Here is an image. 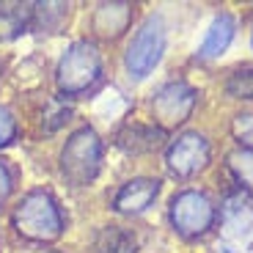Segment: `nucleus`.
<instances>
[{
	"label": "nucleus",
	"instance_id": "obj_6",
	"mask_svg": "<svg viewBox=\"0 0 253 253\" xmlns=\"http://www.w3.org/2000/svg\"><path fill=\"white\" fill-rule=\"evenodd\" d=\"M212 160V143L204 132L190 129L182 132L165 152V168L168 173L176 179H193L196 173H201Z\"/></svg>",
	"mask_w": 253,
	"mask_h": 253
},
{
	"label": "nucleus",
	"instance_id": "obj_12",
	"mask_svg": "<svg viewBox=\"0 0 253 253\" xmlns=\"http://www.w3.org/2000/svg\"><path fill=\"white\" fill-rule=\"evenodd\" d=\"M33 25V6L31 3H0V42H11L25 28Z\"/></svg>",
	"mask_w": 253,
	"mask_h": 253
},
{
	"label": "nucleus",
	"instance_id": "obj_2",
	"mask_svg": "<svg viewBox=\"0 0 253 253\" xmlns=\"http://www.w3.org/2000/svg\"><path fill=\"white\" fill-rule=\"evenodd\" d=\"M11 226L19 237L31 242H55L66 228L61 204L50 190H28L17 201L11 215Z\"/></svg>",
	"mask_w": 253,
	"mask_h": 253
},
{
	"label": "nucleus",
	"instance_id": "obj_3",
	"mask_svg": "<svg viewBox=\"0 0 253 253\" xmlns=\"http://www.w3.org/2000/svg\"><path fill=\"white\" fill-rule=\"evenodd\" d=\"M58 165H61V176L72 187H85L94 182L102 168V138L94 126L83 124L66 138Z\"/></svg>",
	"mask_w": 253,
	"mask_h": 253
},
{
	"label": "nucleus",
	"instance_id": "obj_4",
	"mask_svg": "<svg viewBox=\"0 0 253 253\" xmlns=\"http://www.w3.org/2000/svg\"><path fill=\"white\" fill-rule=\"evenodd\" d=\"M165 22L160 14H149L126 42L124 69L132 80H146L165 55Z\"/></svg>",
	"mask_w": 253,
	"mask_h": 253
},
{
	"label": "nucleus",
	"instance_id": "obj_17",
	"mask_svg": "<svg viewBox=\"0 0 253 253\" xmlns=\"http://www.w3.org/2000/svg\"><path fill=\"white\" fill-rule=\"evenodd\" d=\"M226 96L228 99L253 102V66H240L228 75L226 80Z\"/></svg>",
	"mask_w": 253,
	"mask_h": 253
},
{
	"label": "nucleus",
	"instance_id": "obj_8",
	"mask_svg": "<svg viewBox=\"0 0 253 253\" xmlns=\"http://www.w3.org/2000/svg\"><path fill=\"white\" fill-rule=\"evenodd\" d=\"M157 196H160V179L135 176L116 190L110 207H113V212H119V215L135 217V215H143L146 209L157 201Z\"/></svg>",
	"mask_w": 253,
	"mask_h": 253
},
{
	"label": "nucleus",
	"instance_id": "obj_5",
	"mask_svg": "<svg viewBox=\"0 0 253 253\" xmlns=\"http://www.w3.org/2000/svg\"><path fill=\"white\" fill-rule=\"evenodd\" d=\"M171 226L184 240H198L215 226L217 209L204 190H179L168 207Z\"/></svg>",
	"mask_w": 253,
	"mask_h": 253
},
{
	"label": "nucleus",
	"instance_id": "obj_7",
	"mask_svg": "<svg viewBox=\"0 0 253 253\" xmlns=\"http://www.w3.org/2000/svg\"><path fill=\"white\" fill-rule=\"evenodd\" d=\"M198 91L184 80H171L160 85L152 96V116L157 121L160 129L168 126H179L190 119V113L196 110Z\"/></svg>",
	"mask_w": 253,
	"mask_h": 253
},
{
	"label": "nucleus",
	"instance_id": "obj_19",
	"mask_svg": "<svg viewBox=\"0 0 253 253\" xmlns=\"http://www.w3.org/2000/svg\"><path fill=\"white\" fill-rule=\"evenodd\" d=\"M19 138V121L8 105H0V149H8Z\"/></svg>",
	"mask_w": 253,
	"mask_h": 253
},
{
	"label": "nucleus",
	"instance_id": "obj_1",
	"mask_svg": "<svg viewBox=\"0 0 253 253\" xmlns=\"http://www.w3.org/2000/svg\"><path fill=\"white\" fill-rule=\"evenodd\" d=\"M105 77V58L94 39H77L63 50L55 66V85L63 96H85Z\"/></svg>",
	"mask_w": 253,
	"mask_h": 253
},
{
	"label": "nucleus",
	"instance_id": "obj_10",
	"mask_svg": "<svg viewBox=\"0 0 253 253\" xmlns=\"http://www.w3.org/2000/svg\"><path fill=\"white\" fill-rule=\"evenodd\" d=\"M234 33H237V19L228 11L217 14V17L212 19V25H209V31H207V36H204V42H201L196 55L201 58V61L220 58L223 52L228 50V44L234 42Z\"/></svg>",
	"mask_w": 253,
	"mask_h": 253
},
{
	"label": "nucleus",
	"instance_id": "obj_11",
	"mask_svg": "<svg viewBox=\"0 0 253 253\" xmlns=\"http://www.w3.org/2000/svg\"><path fill=\"white\" fill-rule=\"evenodd\" d=\"M163 140V129L154 124H126L124 129H119L116 135V143L124 149L126 154H149L154 152Z\"/></svg>",
	"mask_w": 253,
	"mask_h": 253
},
{
	"label": "nucleus",
	"instance_id": "obj_21",
	"mask_svg": "<svg viewBox=\"0 0 253 253\" xmlns=\"http://www.w3.org/2000/svg\"><path fill=\"white\" fill-rule=\"evenodd\" d=\"M14 182H17V176H14L11 165H8L6 160H0V204H6L8 198H11Z\"/></svg>",
	"mask_w": 253,
	"mask_h": 253
},
{
	"label": "nucleus",
	"instance_id": "obj_15",
	"mask_svg": "<svg viewBox=\"0 0 253 253\" xmlns=\"http://www.w3.org/2000/svg\"><path fill=\"white\" fill-rule=\"evenodd\" d=\"M69 17L66 3H33V25H39L47 33H58Z\"/></svg>",
	"mask_w": 253,
	"mask_h": 253
},
{
	"label": "nucleus",
	"instance_id": "obj_20",
	"mask_svg": "<svg viewBox=\"0 0 253 253\" xmlns=\"http://www.w3.org/2000/svg\"><path fill=\"white\" fill-rule=\"evenodd\" d=\"M231 132L245 149H253V110L251 113H237L231 121Z\"/></svg>",
	"mask_w": 253,
	"mask_h": 253
},
{
	"label": "nucleus",
	"instance_id": "obj_13",
	"mask_svg": "<svg viewBox=\"0 0 253 253\" xmlns=\"http://www.w3.org/2000/svg\"><path fill=\"white\" fill-rule=\"evenodd\" d=\"M223 223H226V228L237 237H242V234L251 231L253 212H251V207H248V201L242 198V193L226 198V204H223Z\"/></svg>",
	"mask_w": 253,
	"mask_h": 253
},
{
	"label": "nucleus",
	"instance_id": "obj_16",
	"mask_svg": "<svg viewBox=\"0 0 253 253\" xmlns=\"http://www.w3.org/2000/svg\"><path fill=\"white\" fill-rule=\"evenodd\" d=\"M228 171L234 173V182L240 190H245L248 196H253V149H234L228 154Z\"/></svg>",
	"mask_w": 253,
	"mask_h": 253
},
{
	"label": "nucleus",
	"instance_id": "obj_9",
	"mask_svg": "<svg viewBox=\"0 0 253 253\" xmlns=\"http://www.w3.org/2000/svg\"><path fill=\"white\" fill-rule=\"evenodd\" d=\"M135 6L129 3H99L91 11V31L99 39H119L132 25Z\"/></svg>",
	"mask_w": 253,
	"mask_h": 253
},
{
	"label": "nucleus",
	"instance_id": "obj_22",
	"mask_svg": "<svg viewBox=\"0 0 253 253\" xmlns=\"http://www.w3.org/2000/svg\"><path fill=\"white\" fill-rule=\"evenodd\" d=\"M0 75H3V61H0Z\"/></svg>",
	"mask_w": 253,
	"mask_h": 253
},
{
	"label": "nucleus",
	"instance_id": "obj_23",
	"mask_svg": "<svg viewBox=\"0 0 253 253\" xmlns=\"http://www.w3.org/2000/svg\"><path fill=\"white\" fill-rule=\"evenodd\" d=\"M251 47H253V36H251Z\"/></svg>",
	"mask_w": 253,
	"mask_h": 253
},
{
	"label": "nucleus",
	"instance_id": "obj_14",
	"mask_svg": "<svg viewBox=\"0 0 253 253\" xmlns=\"http://www.w3.org/2000/svg\"><path fill=\"white\" fill-rule=\"evenodd\" d=\"M94 245L99 253H135V237L121 226H105Z\"/></svg>",
	"mask_w": 253,
	"mask_h": 253
},
{
	"label": "nucleus",
	"instance_id": "obj_18",
	"mask_svg": "<svg viewBox=\"0 0 253 253\" xmlns=\"http://www.w3.org/2000/svg\"><path fill=\"white\" fill-rule=\"evenodd\" d=\"M69 119H72L69 105H63L61 99H52L50 105H47V110L42 113V129H44V132H55V129H61Z\"/></svg>",
	"mask_w": 253,
	"mask_h": 253
}]
</instances>
